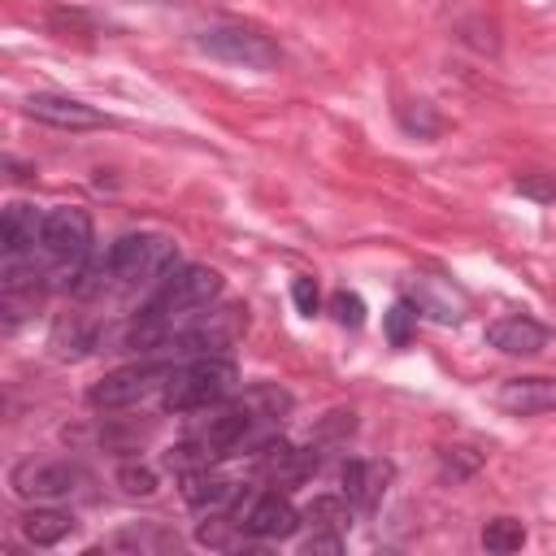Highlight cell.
Returning a JSON list of instances; mask_svg holds the SVG:
<instances>
[{"label":"cell","instance_id":"obj_1","mask_svg":"<svg viewBox=\"0 0 556 556\" xmlns=\"http://www.w3.org/2000/svg\"><path fill=\"white\" fill-rule=\"evenodd\" d=\"M222 295V274L208 265H174L161 282V291L148 300V308L130 321L126 348L135 352H161L182 339V330Z\"/></svg>","mask_w":556,"mask_h":556},{"label":"cell","instance_id":"obj_2","mask_svg":"<svg viewBox=\"0 0 556 556\" xmlns=\"http://www.w3.org/2000/svg\"><path fill=\"white\" fill-rule=\"evenodd\" d=\"M174 269V239L165 235H122L78 282V295H122Z\"/></svg>","mask_w":556,"mask_h":556},{"label":"cell","instance_id":"obj_3","mask_svg":"<svg viewBox=\"0 0 556 556\" xmlns=\"http://www.w3.org/2000/svg\"><path fill=\"white\" fill-rule=\"evenodd\" d=\"M91 269V213L78 204H61L43 222L39 239V278L61 291H78Z\"/></svg>","mask_w":556,"mask_h":556},{"label":"cell","instance_id":"obj_4","mask_svg":"<svg viewBox=\"0 0 556 556\" xmlns=\"http://www.w3.org/2000/svg\"><path fill=\"white\" fill-rule=\"evenodd\" d=\"M235 382H239L235 361L204 352V356H195L187 365H174V374H169V382L161 391V404L169 413H200V408L222 404L235 391Z\"/></svg>","mask_w":556,"mask_h":556},{"label":"cell","instance_id":"obj_5","mask_svg":"<svg viewBox=\"0 0 556 556\" xmlns=\"http://www.w3.org/2000/svg\"><path fill=\"white\" fill-rule=\"evenodd\" d=\"M195 48L208 52L213 61L222 65H239V70H278L282 65V48L256 30V26H243V22H217V26H204L195 35Z\"/></svg>","mask_w":556,"mask_h":556},{"label":"cell","instance_id":"obj_6","mask_svg":"<svg viewBox=\"0 0 556 556\" xmlns=\"http://www.w3.org/2000/svg\"><path fill=\"white\" fill-rule=\"evenodd\" d=\"M169 374H174L169 361H143V365L113 369V374H104V378L87 391V404H91V408H126V404H139L143 395L165 391Z\"/></svg>","mask_w":556,"mask_h":556},{"label":"cell","instance_id":"obj_7","mask_svg":"<svg viewBox=\"0 0 556 556\" xmlns=\"http://www.w3.org/2000/svg\"><path fill=\"white\" fill-rule=\"evenodd\" d=\"M87 482V473L74 460H22L9 473V486L22 500H65Z\"/></svg>","mask_w":556,"mask_h":556},{"label":"cell","instance_id":"obj_8","mask_svg":"<svg viewBox=\"0 0 556 556\" xmlns=\"http://www.w3.org/2000/svg\"><path fill=\"white\" fill-rule=\"evenodd\" d=\"M239 521L248 526L252 539H291V534L300 530L304 513H300L287 495H278V491H261V495L248 500V508H243Z\"/></svg>","mask_w":556,"mask_h":556},{"label":"cell","instance_id":"obj_9","mask_svg":"<svg viewBox=\"0 0 556 556\" xmlns=\"http://www.w3.org/2000/svg\"><path fill=\"white\" fill-rule=\"evenodd\" d=\"M256 473L269 478L274 486H300L304 478L317 473V456L304 447H291L282 439H265L256 447Z\"/></svg>","mask_w":556,"mask_h":556},{"label":"cell","instance_id":"obj_10","mask_svg":"<svg viewBox=\"0 0 556 556\" xmlns=\"http://www.w3.org/2000/svg\"><path fill=\"white\" fill-rule=\"evenodd\" d=\"M43 222H48V213H39L35 204L13 200V204L4 208V217H0V248H4V261H26V256H39Z\"/></svg>","mask_w":556,"mask_h":556},{"label":"cell","instance_id":"obj_11","mask_svg":"<svg viewBox=\"0 0 556 556\" xmlns=\"http://www.w3.org/2000/svg\"><path fill=\"white\" fill-rule=\"evenodd\" d=\"M26 117H35L43 126H56V130H96V126H104V113L74 100V96H30Z\"/></svg>","mask_w":556,"mask_h":556},{"label":"cell","instance_id":"obj_12","mask_svg":"<svg viewBox=\"0 0 556 556\" xmlns=\"http://www.w3.org/2000/svg\"><path fill=\"white\" fill-rule=\"evenodd\" d=\"M495 404L513 417H539V413H552L556 408V378H543V374H530V378H508L500 391H495Z\"/></svg>","mask_w":556,"mask_h":556},{"label":"cell","instance_id":"obj_13","mask_svg":"<svg viewBox=\"0 0 556 556\" xmlns=\"http://www.w3.org/2000/svg\"><path fill=\"white\" fill-rule=\"evenodd\" d=\"M182 500H187L195 513H204V517H208V513H226V508L239 500V482L213 473V465H208V469L182 473Z\"/></svg>","mask_w":556,"mask_h":556},{"label":"cell","instance_id":"obj_14","mask_svg":"<svg viewBox=\"0 0 556 556\" xmlns=\"http://www.w3.org/2000/svg\"><path fill=\"white\" fill-rule=\"evenodd\" d=\"M387 482H391V465H382V460H348L343 465V495L361 513L378 508V500L387 495Z\"/></svg>","mask_w":556,"mask_h":556},{"label":"cell","instance_id":"obj_15","mask_svg":"<svg viewBox=\"0 0 556 556\" xmlns=\"http://www.w3.org/2000/svg\"><path fill=\"white\" fill-rule=\"evenodd\" d=\"M486 343L500 348L504 356H534L543 343H547V330L534 321V317H500L486 326Z\"/></svg>","mask_w":556,"mask_h":556},{"label":"cell","instance_id":"obj_16","mask_svg":"<svg viewBox=\"0 0 556 556\" xmlns=\"http://www.w3.org/2000/svg\"><path fill=\"white\" fill-rule=\"evenodd\" d=\"M17 530H22V539L35 543V547H52V543H61L65 534H74V517L61 513V508H30V513L17 517Z\"/></svg>","mask_w":556,"mask_h":556},{"label":"cell","instance_id":"obj_17","mask_svg":"<svg viewBox=\"0 0 556 556\" xmlns=\"http://www.w3.org/2000/svg\"><path fill=\"white\" fill-rule=\"evenodd\" d=\"M195 539H200L204 547L235 552V547H243V543H248V526H243V521H235V517H226V513H208V517L200 521Z\"/></svg>","mask_w":556,"mask_h":556},{"label":"cell","instance_id":"obj_18","mask_svg":"<svg viewBox=\"0 0 556 556\" xmlns=\"http://www.w3.org/2000/svg\"><path fill=\"white\" fill-rule=\"evenodd\" d=\"M109 547H122V552H169V547H178V534L161 530V526H135V530L113 534Z\"/></svg>","mask_w":556,"mask_h":556},{"label":"cell","instance_id":"obj_19","mask_svg":"<svg viewBox=\"0 0 556 556\" xmlns=\"http://www.w3.org/2000/svg\"><path fill=\"white\" fill-rule=\"evenodd\" d=\"M304 521H308L313 530L343 534V530H348V495H317V500L304 508Z\"/></svg>","mask_w":556,"mask_h":556},{"label":"cell","instance_id":"obj_20","mask_svg":"<svg viewBox=\"0 0 556 556\" xmlns=\"http://www.w3.org/2000/svg\"><path fill=\"white\" fill-rule=\"evenodd\" d=\"M521 543H526V526L517 521V517H495V521H486V530H482V547L486 552H521Z\"/></svg>","mask_w":556,"mask_h":556},{"label":"cell","instance_id":"obj_21","mask_svg":"<svg viewBox=\"0 0 556 556\" xmlns=\"http://www.w3.org/2000/svg\"><path fill=\"white\" fill-rule=\"evenodd\" d=\"M417 313H421V308H413L408 300H395V304H391V313H387V321H382L391 348H408L413 326H417Z\"/></svg>","mask_w":556,"mask_h":556},{"label":"cell","instance_id":"obj_22","mask_svg":"<svg viewBox=\"0 0 556 556\" xmlns=\"http://www.w3.org/2000/svg\"><path fill=\"white\" fill-rule=\"evenodd\" d=\"M330 313H334V321L348 326V330H361V326H365V300H361L356 291H334V295H330Z\"/></svg>","mask_w":556,"mask_h":556},{"label":"cell","instance_id":"obj_23","mask_svg":"<svg viewBox=\"0 0 556 556\" xmlns=\"http://www.w3.org/2000/svg\"><path fill=\"white\" fill-rule=\"evenodd\" d=\"M478 465H482V456H478L473 447H447V452H443V478H452V482L478 473Z\"/></svg>","mask_w":556,"mask_h":556},{"label":"cell","instance_id":"obj_24","mask_svg":"<svg viewBox=\"0 0 556 556\" xmlns=\"http://www.w3.org/2000/svg\"><path fill=\"white\" fill-rule=\"evenodd\" d=\"M400 126L408 135H439V117L430 113V104H404L400 109Z\"/></svg>","mask_w":556,"mask_h":556},{"label":"cell","instance_id":"obj_25","mask_svg":"<svg viewBox=\"0 0 556 556\" xmlns=\"http://www.w3.org/2000/svg\"><path fill=\"white\" fill-rule=\"evenodd\" d=\"M117 478H122V486H126L130 495H152V491H156V473L143 469V465H126Z\"/></svg>","mask_w":556,"mask_h":556},{"label":"cell","instance_id":"obj_26","mask_svg":"<svg viewBox=\"0 0 556 556\" xmlns=\"http://www.w3.org/2000/svg\"><path fill=\"white\" fill-rule=\"evenodd\" d=\"M291 300H295V308H300L304 317H313L317 304H321V291H317L313 278H295V282H291Z\"/></svg>","mask_w":556,"mask_h":556},{"label":"cell","instance_id":"obj_27","mask_svg":"<svg viewBox=\"0 0 556 556\" xmlns=\"http://www.w3.org/2000/svg\"><path fill=\"white\" fill-rule=\"evenodd\" d=\"M517 191H521V195H534V200H556V178L530 174V178H517Z\"/></svg>","mask_w":556,"mask_h":556},{"label":"cell","instance_id":"obj_28","mask_svg":"<svg viewBox=\"0 0 556 556\" xmlns=\"http://www.w3.org/2000/svg\"><path fill=\"white\" fill-rule=\"evenodd\" d=\"M339 547H343V543H339V534H326V530H313V539H304V547H300V552H304V556H313V552H330V556H334Z\"/></svg>","mask_w":556,"mask_h":556}]
</instances>
